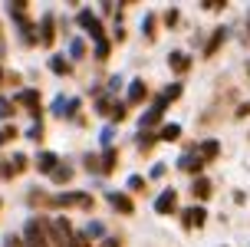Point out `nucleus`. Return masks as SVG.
<instances>
[{"label": "nucleus", "instance_id": "1", "mask_svg": "<svg viewBox=\"0 0 250 247\" xmlns=\"http://www.w3.org/2000/svg\"><path fill=\"white\" fill-rule=\"evenodd\" d=\"M46 234H50V244L53 247H73V224H69V218H50L46 221Z\"/></svg>", "mask_w": 250, "mask_h": 247}, {"label": "nucleus", "instance_id": "2", "mask_svg": "<svg viewBox=\"0 0 250 247\" xmlns=\"http://www.w3.org/2000/svg\"><path fill=\"white\" fill-rule=\"evenodd\" d=\"M23 244L26 247H53L50 244V234H46V221L43 218H30V221L23 224Z\"/></svg>", "mask_w": 250, "mask_h": 247}, {"label": "nucleus", "instance_id": "3", "mask_svg": "<svg viewBox=\"0 0 250 247\" xmlns=\"http://www.w3.org/2000/svg\"><path fill=\"white\" fill-rule=\"evenodd\" d=\"M76 23L86 30L89 37H92V43H102L105 40V30H102V20L96 17L92 10H79V17H76Z\"/></svg>", "mask_w": 250, "mask_h": 247}, {"label": "nucleus", "instance_id": "4", "mask_svg": "<svg viewBox=\"0 0 250 247\" xmlns=\"http://www.w3.org/2000/svg\"><path fill=\"white\" fill-rule=\"evenodd\" d=\"M155 214H162V218L178 214V191H175V188H165L162 195L155 198Z\"/></svg>", "mask_w": 250, "mask_h": 247}, {"label": "nucleus", "instance_id": "5", "mask_svg": "<svg viewBox=\"0 0 250 247\" xmlns=\"http://www.w3.org/2000/svg\"><path fill=\"white\" fill-rule=\"evenodd\" d=\"M204 224H208L204 204H191V208L181 211V227H185V231H194V227H204Z\"/></svg>", "mask_w": 250, "mask_h": 247}, {"label": "nucleus", "instance_id": "6", "mask_svg": "<svg viewBox=\"0 0 250 247\" xmlns=\"http://www.w3.org/2000/svg\"><path fill=\"white\" fill-rule=\"evenodd\" d=\"M165 109H168V102H165V99L158 96V99H155V106H151L148 112H142V119H138V125H142V132H148V129H155V125L162 122Z\"/></svg>", "mask_w": 250, "mask_h": 247}, {"label": "nucleus", "instance_id": "7", "mask_svg": "<svg viewBox=\"0 0 250 247\" xmlns=\"http://www.w3.org/2000/svg\"><path fill=\"white\" fill-rule=\"evenodd\" d=\"M178 168L188 175H194V178H201V172H204V161H201L198 152H185L181 158H178Z\"/></svg>", "mask_w": 250, "mask_h": 247}, {"label": "nucleus", "instance_id": "8", "mask_svg": "<svg viewBox=\"0 0 250 247\" xmlns=\"http://www.w3.org/2000/svg\"><path fill=\"white\" fill-rule=\"evenodd\" d=\"M33 165H37L40 175H53V172L62 165V161H60V155H56V152H40L37 158H33Z\"/></svg>", "mask_w": 250, "mask_h": 247}, {"label": "nucleus", "instance_id": "9", "mask_svg": "<svg viewBox=\"0 0 250 247\" xmlns=\"http://www.w3.org/2000/svg\"><path fill=\"white\" fill-rule=\"evenodd\" d=\"M168 66H171V73L185 76L188 69H191V56H188L185 49H175V53H171V56H168Z\"/></svg>", "mask_w": 250, "mask_h": 247}, {"label": "nucleus", "instance_id": "10", "mask_svg": "<svg viewBox=\"0 0 250 247\" xmlns=\"http://www.w3.org/2000/svg\"><path fill=\"white\" fill-rule=\"evenodd\" d=\"M194 152H198V155H201V161L208 165V161H214L217 155H221V145H217V138H204V142H201V145L194 148Z\"/></svg>", "mask_w": 250, "mask_h": 247}, {"label": "nucleus", "instance_id": "11", "mask_svg": "<svg viewBox=\"0 0 250 247\" xmlns=\"http://www.w3.org/2000/svg\"><path fill=\"white\" fill-rule=\"evenodd\" d=\"M109 204H112L115 211H122V214H132V211H135L132 198H128V195H122V191H109Z\"/></svg>", "mask_w": 250, "mask_h": 247}, {"label": "nucleus", "instance_id": "12", "mask_svg": "<svg viewBox=\"0 0 250 247\" xmlns=\"http://www.w3.org/2000/svg\"><path fill=\"white\" fill-rule=\"evenodd\" d=\"M224 40H227V30H224V26H217V30L211 33V40H208V46H204V60H211L214 53L221 49V43H224Z\"/></svg>", "mask_w": 250, "mask_h": 247}, {"label": "nucleus", "instance_id": "13", "mask_svg": "<svg viewBox=\"0 0 250 247\" xmlns=\"http://www.w3.org/2000/svg\"><path fill=\"white\" fill-rule=\"evenodd\" d=\"M148 96V86H145V79H132V86H128V106H138L142 99Z\"/></svg>", "mask_w": 250, "mask_h": 247}, {"label": "nucleus", "instance_id": "14", "mask_svg": "<svg viewBox=\"0 0 250 247\" xmlns=\"http://www.w3.org/2000/svg\"><path fill=\"white\" fill-rule=\"evenodd\" d=\"M211 191H214V185L208 181V178H204V175H201V178H194V185H191V195L198 198V201H208V198H211Z\"/></svg>", "mask_w": 250, "mask_h": 247}, {"label": "nucleus", "instance_id": "15", "mask_svg": "<svg viewBox=\"0 0 250 247\" xmlns=\"http://www.w3.org/2000/svg\"><path fill=\"white\" fill-rule=\"evenodd\" d=\"M40 43L43 46H53V40H56V33H53V13H43V23H40Z\"/></svg>", "mask_w": 250, "mask_h": 247}, {"label": "nucleus", "instance_id": "16", "mask_svg": "<svg viewBox=\"0 0 250 247\" xmlns=\"http://www.w3.org/2000/svg\"><path fill=\"white\" fill-rule=\"evenodd\" d=\"M53 208H69V204H83V195H76V191H66V195H53L50 198Z\"/></svg>", "mask_w": 250, "mask_h": 247}, {"label": "nucleus", "instance_id": "17", "mask_svg": "<svg viewBox=\"0 0 250 247\" xmlns=\"http://www.w3.org/2000/svg\"><path fill=\"white\" fill-rule=\"evenodd\" d=\"M178 138H181V125L178 122H168L158 129V142H178Z\"/></svg>", "mask_w": 250, "mask_h": 247}, {"label": "nucleus", "instance_id": "18", "mask_svg": "<svg viewBox=\"0 0 250 247\" xmlns=\"http://www.w3.org/2000/svg\"><path fill=\"white\" fill-rule=\"evenodd\" d=\"M50 178H53V185H69V178H73V168H69V165H60V168H56Z\"/></svg>", "mask_w": 250, "mask_h": 247}, {"label": "nucleus", "instance_id": "19", "mask_svg": "<svg viewBox=\"0 0 250 247\" xmlns=\"http://www.w3.org/2000/svg\"><path fill=\"white\" fill-rule=\"evenodd\" d=\"M115 158H119V152H115V148H105V152H102V172H105V175L115 168Z\"/></svg>", "mask_w": 250, "mask_h": 247}, {"label": "nucleus", "instance_id": "20", "mask_svg": "<svg viewBox=\"0 0 250 247\" xmlns=\"http://www.w3.org/2000/svg\"><path fill=\"white\" fill-rule=\"evenodd\" d=\"M50 69L56 76H69V63L62 60V56H53V60H50Z\"/></svg>", "mask_w": 250, "mask_h": 247}, {"label": "nucleus", "instance_id": "21", "mask_svg": "<svg viewBox=\"0 0 250 247\" xmlns=\"http://www.w3.org/2000/svg\"><path fill=\"white\" fill-rule=\"evenodd\" d=\"M69 53H73V60H83V56H86V43H83V40H73V43H69Z\"/></svg>", "mask_w": 250, "mask_h": 247}, {"label": "nucleus", "instance_id": "22", "mask_svg": "<svg viewBox=\"0 0 250 247\" xmlns=\"http://www.w3.org/2000/svg\"><path fill=\"white\" fill-rule=\"evenodd\" d=\"M125 115H128V112H125V102H115L112 112H109V119H112V122H122Z\"/></svg>", "mask_w": 250, "mask_h": 247}, {"label": "nucleus", "instance_id": "23", "mask_svg": "<svg viewBox=\"0 0 250 247\" xmlns=\"http://www.w3.org/2000/svg\"><path fill=\"white\" fill-rule=\"evenodd\" d=\"M26 138H30V142H40V138H43V122L30 125V129H26Z\"/></svg>", "mask_w": 250, "mask_h": 247}, {"label": "nucleus", "instance_id": "24", "mask_svg": "<svg viewBox=\"0 0 250 247\" xmlns=\"http://www.w3.org/2000/svg\"><path fill=\"white\" fill-rule=\"evenodd\" d=\"M73 247H92V237H89L86 231H76V237H73Z\"/></svg>", "mask_w": 250, "mask_h": 247}, {"label": "nucleus", "instance_id": "25", "mask_svg": "<svg viewBox=\"0 0 250 247\" xmlns=\"http://www.w3.org/2000/svg\"><path fill=\"white\" fill-rule=\"evenodd\" d=\"M109 49H112V43H109V40L96 43V60H109Z\"/></svg>", "mask_w": 250, "mask_h": 247}, {"label": "nucleus", "instance_id": "26", "mask_svg": "<svg viewBox=\"0 0 250 247\" xmlns=\"http://www.w3.org/2000/svg\"><path fill=\"white\" fill-rule=\"evenodd\" d=\"M128 191H145V178L142 175H132L128 178Z\"/></svg>", "mask_w": 250, "mask_h": 247}, {"label": "nucleus", "instance_id": "27", "mask_svg": "<svg viewBox=\"0 0 250 247\" xmlns=\"http://www.w3.org/2000/svg\"><path fill=\"white\" fill-rule=\"evenodd\" d=\"M142 26H145V37H148V40H155V13H148Z\"/></svg>", "mask_w": 250, "mask_h": 247}, {"label": "nucleus", "instance_id": "28", "mask_svg": "<svg viewBox=\"0 0 250 247\" xmlns=\"http://www.w3.org/2000/svg\"><path fill=\"white\" fill-rule=\"evenodd\" d=\"M178 96H181V86H168V89L162 92V99H165V102H171V99H178Z\"/></svg>", "mask_w": 250, "mask_h": 247}, {"label": "nucleus", "instance_id": "29", "mask_svg": "<svg viewBox=\"0 0 250 247\" xmlns=\"http://www.w3.org/2000/svg\"><path fill=\"white\" fill-rule=\"evenodd\" d=\"M3 247H26V244H23V237H13L10 234V237H3Z\"/></svg>", "mask_w": 250, "mask_h": 247}, {"label": "nucleus", "instance_id": "30", "mask_svg": "<svg viewBox=\"0 0 250 247\" xmlns=\"http://www.w3.org/2000/svg\"><path fill=\"white\" fill-rule=\"evenodd\" d=\"M13 135H17V129H10V125H7V129H0V145H3V142H10Z\"/></svg>", "mask_w": 250, "mask_h": 247}, {"label": "nucleus", "instance_id": "31", "mask_svg": "<svg viewBox=\"0 0 250 247\" xmlns=\"http://www.w3.org/2000/svg\"><path fill=\"white\" fill-rule=\"evenodd\" d=\"M13 112H17V109H13L10 102H0V119H7V115H13Z\"/></svg>", "mask_w": 250, "mask_h": 247}, {"label": "nucleus", "instance_id": "32", "mask_svg": "<svg viewBox=\"0 0 250 247\" xmlns=\"http://www.w3.org/2000/svg\"><path fill=\"white\" fill-rule=\"evenodd\" d=\"M99 247H122V241H119V237H102Z\"/></svg>", "mask_w": 250, "mask_h": 247}, {"label": "nucleus", "instance_id": "33", "mask_svg": "<svg viewBox=\"0 0 250 247\" xmlns=\"http://www.w3.org/2000/svg\"><path fill=\"white\" fill-rule=\"evenodd\" d=\"M86 234H89V237H99V234H102V224H89Z\"/></svg>", "mask_w": 250, "mask_h": 247}, {"label": "nucleus", "instance_id": "34", "mask_svg": "<svg viewBox=\"0 0 250 247\" xmlns=\"http://www.w3.org/2000/svg\"><path fill=\"white\" fill-rule=\"evenodd\" d=\"M165 23L175 26V23H178V10H168V13H165Z\"/></svg>", "mask_w": 250, "mask_h": 247}, {"label": "nucleus", "instance_id": "35", "mask_svg": "<svg viewBox=\"0 0 250 247\" xmlns=\"http://www.w3.org/2000/svg\"><path fill=\"white\" fill-rule=\"evenodd\" d=\"M244 115H250V102H240L237 106V119H244Z\"/></svg>", "mask_w": 250, "mask_h": 247}, {"label": "nucleus", "instance_id": "36", "mask_svg": "<svg viewBox=\"0 0 250 247\" xmlns=\"http://www.w3.org/2000/svg\"><path fill=\"white\" fill-rule=\"evenodd\" d=\"M0 60H3V37H0Z\"/></svg>", "mask_w": 250, "mask_h": 247}, {"label": "nucleus", "instance_id": "37", "mask_svg": "<svg viewBox=\"0 0 250 247\" xmlns=\"http://www.w3.org/2000/svg\"><path fill=\"white\" fill-rule=\"evenodd\" d=\"M0 83H3V69H0Z\"/></svg>", "mask_w": 250, "mask_h": 247}, {"label": "nucleus", "instance_id": "38", "mask_svg": "<svg viewBox=\"0 0 250 247\" xmlns=\"http://www.w3.org/2000/svg\"><path fill=\"white\" fill-rule=\"evenodd\" d=\"M0 208H3V201H0Z\"/></svg>", "mask_w": 250, "mask_h": 247}]
</instances>
